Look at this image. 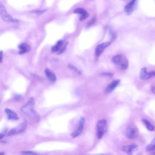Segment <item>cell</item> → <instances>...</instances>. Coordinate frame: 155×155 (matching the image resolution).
Here are the masks:
<instances>
[{"label": "cell", "instance_id": "cell-1", "mask_svg": "<svg viewBox=\"0 0 155 155\" xmlns=\"http://www.w3.org/2000/svg\"><path fill=\"white\" fill-rule=\"evenodd\" d=\"M35 104V99L31 97L27 101V104L21 108V112L22 116L27 121L31 123H38L40 119L39 114L34 109Z\"/></svg>", "mask_w": 155, "mask_h": 155}, {"label": "cell", "instance_id": "cell-2", "mask_svg": "<svg viewBox=\"0 0 155 155\" xmlns=\"http://www.w3.org/2000/svg\"><path fill=\"white\" fill-rule=\"evenodd\" d=\"M112 62L118 68L121 70H127L129 67V61L126 56L122 54H118L113 56Z\"/></svg>", "mask_w": 155, "mask_h": 155}, {"label": "cell", "instance_id": "cell-3", "mask_svg": "<svg viewBox=\"0 0 155 155\" xmlns=\"http://www.w3.org/2000/svg\"><path fill=\"white\" fill-rule=\"evenodd\" d=\"M107 129V121L106 119H101L97 123L96 135L97 138L101 139L104 136Z\"/></svg>", "mask_w": 155, "mask_h": 155}, {"label": "cell", "instance_id": "cell-4", "mask_svg": "<svg viewBox=\"0 0 155 155\" xmlns=\"http://www.w3.org/2000/svg\"><path fill=\"white\" fill-rule=\"evenodd\" d=\"M0 16H1V18L5 21L9 22H13V23L18 22V20L13 18V17L7 12L6 8L5 7V6L1 1H0Z\"/></svg>", "mask_w": 155, "mask_h": 155}, {"label": "cell", "instance_id": "cell-5", "mask_svg": "<svg viewBox=\"0 0 155 155\" xmlns=\"http://www.w3.org/2000/svg\"><path fill=\"white\" fill-rule=\"evenodd\" d=\"M84 124H85V119L84 118L82 117L79 119V121L78 123L76 130H74L71 135L72 137L75 138V137L79 136L82 134L84 128Z\"/></svg>", "mask_w": 155, "mask_h": 155}, {"label": "cell", "instance_id": "cell-6", "mask_svg": "<svg viewBox=\"0 0 155 155\" xmlns=\"http://www.w3.org/2000/svg\"><path fill=\"white\" fill-rule=\"evenodd\" d=\"M26 128H27V124L26 123H22L19 125L17 126L16 127L10 130L8 133V136H13L22 133V132H24L26 130Z\"/></svg>", "mask_w": 155, "mask_h": 155}, {"label": "cell", "instance_id": "cell-7", "mask_svg": "<svg viewBox=\"0 0 155 155\" xmlns=\"http://www.w3.org/2000/svg\"><path fill=\"white\" fill-rule=\"evenodd\" d=\"M138 135V129L135 126L130 125L126 130V136L127 138L132 139H135Z\"/></svg>", "mask_w": 155, "mask_h": 155}, {"label": "cell", "instance_id": "cell-8", "mask_svg": "<svg viewBox=\"0 0 155 155\" xmlns=\"http://www.w3.org/2000/svg\"><path fill=\"white\" fill-rule=\"evenodd\" d=\"M67 43H64V42L62 40H60L58 43H57L53 47L51 48V50L53 52H57L58 54L62 53L64 51L66 48Z\"/></svg>", "mask_w": 155, "mask_h": 155}, {"label": "cell", "instance_id": "cell-9", "mask_svg": "<svg viewBox=\"0 0 155 155\" xmlns=\"http://www.w3.org/2000/svg\"><path fill=\"white\" fill-rule=\"evenodd\" d=\"M154 76H155V72L154 71L148 72L147 68L146 67L141 68L140 73H139V77L141 79L147 80L148 79H150Z\"/></svg>", "mask_w": 155, "mask_h": 155}, {"label": "cell", "instance_id": "cell-10", "mask_svg": "<svg viewBox=\"0 0 155 155\" xmlns=\"http://www.w3.org/2000/svg\"><path fill=\"white\" fill-rule=\"evenodd\" d=\"M110 44H111V42L107 41V42L102 43L101 44L97 45V47L96 48V50H95V55H96V57H99L102 54V53L103 52V51H104V50L107 47H108Z\"/></svg>", "mask_w": 155, "mask_h": 155}, {"label": "cell", "instance_id": "cell-11", "mask_svg": "<svg viewBox=\"0 0 155 155\" xmlns=\"http://www.w3.org/2000/svg\"><path fill=\"white\" fill-rule=\"evenodd\" d=\"M74 13L81 15V16H80V18H79V20L81 21H83L85 19H87L89 16V14L87 11L82 8H78L75 9L74 10Z\"/></svg>", "mask_w": 155, "mask_h": 155}, {"label": "cell", "instance_id": "cell-12", "mask_svg": "<svg viewBox=\"0 0 155 155\" xmlns=\"http://www.w3.org/2000/svg\"><path fill=\"white\" fill-rule=\"evenodd\" d=\"M136 1H137V0H131L129 4H127L125 5L124 10L125 13L127 15H130L132 12H133Z\"/></svg>", "mask_w": 155, "mask_h": 155}, {"label": "cell", "instance_id": "cell-13", "mask_svg": "<svg viewBox=\"0 0 155 155\" xmlns=\"http://www.w3.org/2000/svg\"><path fill=\"white\" fill-rule=\"evenodd\" d=\"M137 149V146L136 144H131L124 146L122 148V150L124 152L127 154H132L136 152Z\"/></svg>", "mask_w": 155, "mask_h": 155}, {"label": "cell", "instance_id": "cell-14", "mask_svg": "<svg viewBox=\"0 0 155 155\" xmlns=\"http://www.w3.org/2000/svg\"><path fill=\"white\" fill-rule=\"evenodd\" d=\"M5 113H6L7 118L10 120H16L18 119V116L14 111L12 110L11 109L9 108H6L5 110Z\"/></svg>", "mask_w": 155, "mask_h": 155}, {"label": "cell", "instance_id": "cell-15", "mask_svg": "<svg viewBox=\"0 0 155 155\" xmlns=\"http://www.w3.org/2000/svg\"><path fill=\"white\" fill-rule=\"evenodd\" d=\"M120 83L119 80H115V81H112L111 83L109 84L106 87V92L107 93H111L116 88L117 86L119 85Z\"/></svg>", "mask_w": 155, "mask_h": 155}, {"label": "cell", "instance_id": "cell-16", "mask_svg": "<svg viewBox=\"0 0 155 155\" xmlns=\"http://www.w3.org/2000/svg\"><path fill=\"white\" fill-rule=\"evenodd\" d=\"M30 50V45L27 43H22L19 45V53L20 54H25L29 51Z\"/></svg>", "mask_w": 155, "mask_h": 155}, {"label": "cell", "instance_id": "cell-17", "mask_svg": "<svg viewBox=\"0 0 155 155\" xmlns=\"http://www.w3.org/2000/svg\"><path fill=\"white\" fill-rule=\"evenodd\" d=\"M45 74H46L47 78L49 79V80L50 82L54 83L56 81V76L52 71L49 69V68H46V69L45 70Z\"/></svg>", "mask_w": 155, "mask_h": 155}, {"label": "cell", "instance_id": "cell-18", "mask_svg": "<svg viewBox=\"0 0 155 155\" xmlns=\"http://www.w3.org/2000/svg\"><path fill=\"white\" fill-rule=\"evenodd\" d=\"M146 150L153 154H155V138L150 144L147 146Z\"/></svg>", "mask_w": 155, "mask_h": 155}, {"label": "cell", "instance_id": "cell-19", "mask_svg": "<svg viewBox=\"0 0 155 155\" xmlns=\"http://www.w3.org/2000/svg\"><path fill=\"white\" fill-rule=\"evenodd\" d=\"M142 121L143 123V124L145 125L146 127L147 128V130H148L149 131H153L154 130V129H155L154 126L152 124H151L150 122H149L148 120H146V119H142Z\"/></svg>", "mask_w": 155, "mask_h": 155}, {"label": "cell", "instance_id": "cell-20", "mask_svg": "<svg viewBox=\"0 0 155 155\" xmlns=\"http://www.w3.org/2000/svg\"><path fill=\"white\" fill-rule=\"evenodd\" d=\"M68 67H69L70 69L72 70L73 72H74L75 73H77L79 74H82L81 70L80 69H79L78 68H77L75 66H74L72 65V64H68Z\"/></svg>", "mask_w": 155, "mask_h": 155}, {"label": "cell", "instance_id": "cell-21", "mask_svg": "<svg viewBox=\"0 0 155 155\" xmlns=\"http://www.w3.org/2000/svg\"><path fill=\"white\" fill-rule=\"evenodd\" d=\"M22 153H24V154H37L36 153L33 152H22Z\"/></svg>", "mask_w": 155, "mask_h": 155}, {"label": "cell", "instance_id": "cell-22", "mask_svg": "<svg viewBox=\"0 0 155 155\" xmlns=\"http://www.w3.org/2000/svg\"><path fill=\"white\" fill-rule=\"evenodd\" d=\"M3 56V52L2 51H0V63L2 62Z\"/></svg>", "mask_w": 155, "mask_h": 155}, {"label": "cell", "instance_id": "cell-23", "mask_svg": "<svg viewBox=\"0 0 155 155\" xmlns=\"http://www.w3.org/2000/svg\"><path fill=\"white\" fill-rule=\"evenodd\" d=\"M44 12H45V10H37V11H33L34 13H37V14H43Z\"/></svg>", "mask_w": 155, "mask_h": 155}, {"label": "cell", "instance_id": "cell-24", "mask_svg": "<svg viewBox=\"0 0 155 155\" xmlns=\"http://www.w3.org/2000/svg\"><path fill=\"white\" fill-rule=\"evenodd\" d=\"M151 91L154 94H155V86H152L151 87Z\"/></svg>", "mask_w": 155, "mask_h": 155}, {"label": "cell", "instance_id": "cell-25", "mask_svg": "<svg viewBox=\"0 0 155 155\" xmlns=\"http://www.w3.org/2000/svg\"><path fill=\"white\" fill-rule=\"evenodd\" d=\"M4 136V134H0V139H1Z\"/></svg>", "mask_w": 155, "mask_h": 155}]
</instances>
